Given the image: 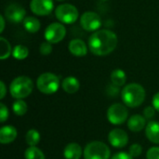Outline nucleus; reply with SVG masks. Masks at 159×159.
<instances>
[{"label": "nucleus", "instance_id": "f257e3e1", "mask_svg": "<svg viewBox=\"0 0 159 159\" xmlns=\"http://www.w3.org/2000/svg\"><path fill=\"white\" fill-rule=\"evenodd\" d=\"M118 43L117 35L106 29L94 32L89 38V48L92 54L97 56H106L112 53Z\"/></svg>", "mask_w": 159, "mask_h": 159}, {"label": "nucleus", "instance_id": "f03ea898", "mask_svg": "<svg viewBox=\"0 0 159 159\" xmlns=\"http://www.w3.org/2000/svg\"><path fill=\"white\" fill-rule=\"evenodd\" d=\"M145 90L143 87L137 83H130L124 87L121 91V98L125 105L130 108L140 106L145 99Z\"/></svg>", "mask_w": 159, "mask_h": 159}, {"label": "nucleus", "instance_id": "7ed1b4c3", "mask_svg": "<svg viewBox=\"0 0 159 159\" xmlns=\"http://www.w3.org/2000/svg\"><path fill=\"white\" fill-rule=\"evenodd\" d=\"M34 89L33 81L30 77L21 75L12 80L9 86V92L11 96L17 100H21L28 97Z\"/></svg>", "mask_w": 159, "mask_h": 159}, {"label": "nucleus", "instance_id": "20e7f679", "mask_svg": "<svg viewBox=\"0 0 159 159\" xmlns=\"http://www.w3.org/2000/svg\"><path fill=\"white\" fill-rule=\"evenodd\" d=\"M38 90L43 94H53L60 87V78L52 73H44L36 80Z\"/></svg>", "mask_w": 159, "mask_h": 159}, {"label": "nucleus", "instance_id": "39448f33", "mask_svg": "<svg viewBox=\"0 0 159 159\" xmlns=\"http://www.w3.org/2000/svg\"><path fill=\"white\" fill-rule=\"evenodd\" d=\"M85 159H110L111 152L109 147L102 142H91L84 149Z\"/></svg>", "mask_w": 159, "mask_h": 159}, {"label": "nucleus", "instance_id": "423d86ee", "mask_svg": "<svg viewBox=\"0 0 159 159\" xmlns=\"http://www.w3.org/2000/svg\"><path fill=\"white\" fill-rule=\"evenodd\" d=\"M77 8L71 4H62L57 7L55 16L57 20L65 24H73L78 19Z\"/></svg>", "mask_w": 159, "mask_h": 159}, {"label": "nucleus", "instance_id": "0eeeda50", "mask_svg": "<svg viewBox=\"0 0 159 159\" xmlns=\"http://www.w3.org/2000/svg\"><path fill=\"white\" fill-rule=\"evenodd\" d=\"M129 112L125 105L121 103L112 104L107 111L108 121L113 125H121L126 122Z\"/></svg>", "mask_w": 159, "mask_h": 159}, {"label": "nucleus", "instance_id": "6e6552de", "mask_svg": "<svg viewBox=\"0 0 159 159\" xmlns=\"http://www.w3.org/2000/svg\"><path fill=\"white\" fill-rule=\"evenodd\" d=\"M66 34V29L64 25L60 22L50 23L45 30L44 35L48 42L51 44H57L61 42Z\"/></svg>", "mask_w": 159, "mask_h": 159}, {"label": "nucleus", "instance_id": "1a4fd4ad", "mask_svg": "<svg viewBox=\"0 0 159 159\" xmlns=\"http://www.w3.org/2000/svg\"><path fill=\"white\" fill-rule=\"evenodd\" d=\"M80 24L87 32H96L102 26V19L94 11H86L80 18Z\"/></svg>", "mask_w": 159, "mask_h": 159}, {"label": "nucleus", "instance_id": "9d476101", "mask_svg": "<svg viewBox=\"0 0 159 159\" xmlns=\"http://www.w3.org/2000/svg\"><path fill=\"white\" fill-rule=\"evenodd\" d=\"M25 14L26 11L24 7L18 3H11L5 9L6 19L12 23H19L20 21H23V20L25 19Z\"/></svg>", "mask_w": 159, "mask_h": 159}, {"label": "nucleus", "instance_id": "9b49d317", "mask_svg": "<svg viewBox=\"0 0 159 159\" xmlns=\"http://www.w3.org/2000/svg\"><path fill=\"white\" fill-rule=\"evenodd\" d=\"M54 7L53 0H31L30 8L37 16H47L51 13Z\"/></svg>", "mask_w": 159, "mask_h": 159}, {"label": "nucleus", "instance_id": "f8f14e48", "mask_svg": "<svg viewBox=\"0 0 159 159\" xmlns=\"http://www.w3.org/2000/svg\"><path fill=\"white\" fill-rule=\"evenodd\" d=\"M108 141L115 148H123L129 143V136L123 129H115L109 132Z\"/></svg>", "mask_w": 159, "mask_h": 159}, {"label": "nucleus", "instance_id": "ddd939ff", "mask_svg": "<svg viewBox=\"0 0 159 159\" xmlns=\"http://www.w3.org/2000/svg\"><path fill=\"white\" fill-rule=\"evenodd\" d=\"M69 51L76 57H83L86 56L88 53V47L86 43L81 39H73L70 41L68 46Z\"/></svg>", "mask_w": 159, "mask_h": 159}, {"label": "nucleus", "instance_id": "4468645a", "mask_svg": "<svg viewBox=\"0 0 159 159\" xmlns=\"http://www.w3.org/2000/svg\"><path fill=\"white\" fill-rule=\"evenodd\" d=\"M17 129L12 126H5L0 129V143L2 144H7L15 141L17 138Z\"/></svg>", "mask_w": 159, "mask_h": 159}, {"label": "nucleus", "instance_id": "2eb2a0df", "mask_svg": "<svg viewBox=\"0 0 159 159\" xmlns=\"http://www.w3.org/2000/svg\"><path fill=\"white\" fill-rule=\"evenodd\" d=\"M145 135L150 142L154 143H159V122H149L145 127Z\"/></svg>", "mask_w": 159, "mask_h": 159}, {"label": "nucleus", "instance_id": "dca6fc26", "mask_svg": "<svg viewBox=\"0 0 159 159\" xmlns=\"http://www.w3.org/2000/svg\"><path fill=\"white\" fill-rule=\"evenodd\" d=\"M146 127V120L145 117L140 115L132 116L128 121V128L134 132H139L143 130Z\"/></svg>", "mask_w": 159, "mask_h": 159}, {"label": "nucleus", "instance_id": "f3484780", "mask_svg": "<svg viewBox=\"0 0 159 159\" xmlns=\"http://www.w3.org/2000/svg\"><path fill=\"white\" fill-rule=\"evenodd\" d=\"M65 159H80L82 156V148L76 143H71L66 145L63 151Z\"/></svg>", "mask_w": 159, "mask_h": 159}, {"label": "nucleus", "instance_id": "a211bd4d", "mask_svg": "<svg viewBox=\"0 0 159 159\" xmlns=\"http://www.w3.org/2000/svg\"><path fill=\"white\" fill-rule=\"evenodd\" d=\"M61 87L65 92L69 94H74L78 91L80 88V83L77 78L74 76H68L63 79L61 83Z\"/></svg>", "mask_w": 159, "mask_h": 159}, {"label": "nucleus", "instance_id": "6ab92c4d", "mask_svg": "<svg viewBox=\"0 0 159 159\" xmlns=\"http://www.w3.org/2000/svg\"><path fill=\"white\" fill-rule=\"evenodd\" d=\"M23 27L24 29L28 32V33H36L39 31L40 27H41V24H40V21L38 19L34 18V17H26L23 21Z\"/></svg>", "mask_w": 159, "mask_h": 159}, {"label": "nucleus", "instance_id": "aec40b11", "mask_svg": "<svg viewBox=\"0 0 159 159\" xmlns=\"http://www.w3.org/2000/svg\"><path fill=\"white\" fill-rule=\"evenodd\" d=\"M111 81L114 85L121 87L125 85L127 81V75L121 69H116L111 73Z\"/></svg>", "mask_w": 159, "mask_h": 159}, {"label": "nucleus", "instance_id": "412c9836", "mask_svg": "<svg viewBox=\"0 0 159 159\" xmlns=\"http://www.w3.org/2000/svg\"><path fill=\"white\" fill-rule=\"evenodd\" d=\"M29 55V49L24 45H17L12 49V56L16 60L21 61L28 57Z\"/></svg>", "mask_w": 159, "mask_h": 159}, {"label": "nucleus", "instance_id": "4be33fe9", "mask_svg": "<svg viewBox=\"0 0 159 159\" xmlns=\"http://www.w3.org/2000/svg\"><path fill=\"white\" fill-rule=\"evenodd\" d=\"M10 54H12V49L9 42L5 37H0V59L6 60Z\"/></svg>", "mask_w": 159, "mask_h": 159}, {"label": "nucleus", "instance_id": "5701e85b", "mask_svg": "<svg viewBox=\"0 0 159 159\" xmlns=\"http://www.w3.org/2000/svg\"><path fill=\"white\" fill-rule=\"evenodd\" d=\"M25 159H45V155L36 146H29L24 153Z\"/></svg>", "mask_w": 159, "mask_h": 159}, {"label": "nucleus", "instance_id": "b1692460", "mask_svg": "<svg viewBox=\"0 0 159 159\" xmlns=\"http://www.w3.org/2000/svg\"><path fill=\"white\" fill-rule=\"evenodd\" d=\"M12 110L18 116H22L26 114L28 110L27 103L22 100H17L12 104Z\"/></svg>", "mask_w": 159, "mask_h": 159}, {"label": "nucleus", "instance_id": "393cba45", "mask_svg": "<svg viewBox=\"0 0 159 159\" xmlns=\"http://www.w3.org/2000/svg\"><path fill=\"white\" fill-rule=\"evenodd\" d=\"M25 141L29 146H36L40 142V134L35 129H30L27 131Z\"/></svg>", "mask_w": 159, "mask_h": 159}, {"label": "nucleus", "instance_id": "a878e982", "mask_svg": "<svg viewBox=\"0 0 159 159\" xmlns=\"http://www.w3.org/2000/svg\"><path fill=\"white\" fill-rule=\"evenodd\" d=\"M143 153V147L139 144V143H134L132 144L129 149V154L134 158V157H138L142 155Z\"/></svg>", "mask_w": 159, "mask_h": 159}, {"label": "nucleus", "instance_id": "bb28decb", "mask_svg": "<svg viewBox=\"0 0 159 159\" xmlns=\"http://www.w3.org/2000/svg\"><path fill=\"white\" fill-rule=\"evenodd\" d=\"M39 51L42 55L44 56H47V55H49L51 52H52V46H51V43L49 42H43L41 45H40V48H39Z\"/></svg>", "mask_w": 159, "mask_h": 159}, {"label": "nucleus", "instance_id": "cd10ccee", "mask_svg": "<svg viewBox=\"0 0 159 159\" xmlns=\"http://www.w3.org/2000/svg\"><path fill=\"white\" fill-rule=\"evenodd\" d=\"M146 159H159V147H152L146 153Z\"/></svg>", "mask_w": 159, "mask_h": 159}, {"label": "nucleus", "instance_id": "c85d7f7f", "mask_svg": "<svg viewBox=\"0 0 159 159\" xmlns=\"http://www.w3.org/2000/svg\"><path fill=\"white\" fill-rule=\"evenodd\" d=\"M8 118V109L4 103H0V122L4 123Z\"/></svg>", "mask_w": 159, "mask_h": 159}, {"label": "nucleus", "instance_id": "c756f323", "mask_svg": "<svg viewBox=\"0 0 159 159\" xmlns=\"http://www.w3.org/2000/svg\"><path fill=\"white\" fill-rule=\"evenodd\" d=\"M155 114H156V109L154 106H147L143 110V116L147 119L153 118L155 116Z\"/></svg>", "mask_w": 159, "mask_h": 159}, {"label": "nucleus", "instance_id": "7c9ffc66", "mask_svg": "<svg viewBox=\"0 0 159 159\" xmlns=\"http://www.w3.org/2000/svg\"><path fill=\"white\" fill-rule=\"evenodd\" d=\"M111 159H133V157L129 154H127L125 152H120L114 155Z\"/></svg>", "mask_w": 159, "mask_h": 159}, {"label": "nucleus", "instance_id": "2f4dec72", "mask_svg": "<svg viewBox=\"0 0 159 159\" xmlns=\"http://www.w3.org/2000/svg\"><path fill=\"white\" fill-rule=\"evenodd\" d=\"M153 106L157 112H159V92L155 94L153 97Z\"/></svg>", "mask_w": 159, "mask_h": 159}, {"label": "nucleus", "instance_id": "473e14b6", "mask_svg": "<svg viewBox=\"0 0 159 159\" xmlns=\"http://www.w3.org/2000/svg\"><path fill=\"white\" fill-rule=\"evenodd\" d=\"M0 89H1V91H0V99H3L5 97L6 93H7L6 86H5V83L3 81L0 82Z\"/></svg>", "mask_w": 159, "mask_h": 159}, {"label": "nucleus", "instance_id": "72a5a7b5", "mask_svg": "<svg viewBox=\"0 0 159 159\" xmlns=\"http://www.w3.org/2000/svg\"><path fill=\"white\" fill-rule=\"evenodd\" d=\"M5 18L3 15L0 16V22H1V28H0V33H3L4 29H5Z\"/></svg>", "mask_w": 159, "mask_h": 159}, {"label": "nucleus", "instance_id": "f704fd0d", "mask_svg": "<svg viewBox=\"0 0 159 159\" xmlns=\"http://www.w3.org/2000/svg\"><path fill=\"white\" fill-rule=\"evenodd\" d=\"M57 1H64V0H57Z\"/></svg>", "mask_w": 159, "mask_h": 159}, {"label": "nucleus", "instance_id": "c9c22d12", "mask_svg": "<svg viewBox=\"0 0 159 159\" xmlns=\"http://www.w3.org/2000/svg\"><path fill=\"white\" fill-rule=\"evenodd\" d=\"M102 1H108V0H102Z\"/></svg>", "mask_w": 159, "mask_h": 159}]
</instances>
